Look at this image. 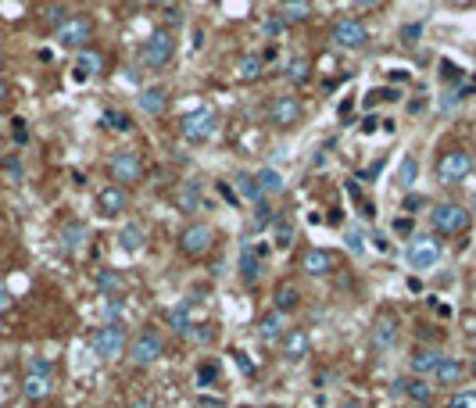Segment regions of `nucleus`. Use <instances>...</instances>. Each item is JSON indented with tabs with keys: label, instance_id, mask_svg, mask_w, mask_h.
Here are the masks:
<instances>
[{
	"label": "nucleus",
	"instance_id": "obj_1",
	"mask_svg": "<svg viewBox=\"0 0 476 408\" xmlns=\"http://www.w3.org/2000/svg\"><path fill=\"white\" fill-rule=\"evenodd\" d=\"M430 222H434V229L440 233V237H458V233L469 229V212L462 208V204H455V201H444V204H437V208L430 212Z\"/></svg>",
	"mask_w": 476,
	"mask_h": 408
},
{
	"label": "nucleus",
	"instance_id": "obj_2",
	"mask_svg": "<svg viewBox=\"0 0 476 408\" xmlns=\"http://www.w3.org/2000/svg\"><path fill=\"white\" fill-rule=\"evenodd\" d=\"M172 54H176V40H172L168 29H158V33H151L144 40V47H140V61H144L147 68H165Z\"/></svg>",
	"mask_w": 476,
	"mask_h": 408
},
{
	"label": "nucleus",
	"instance_id": "obj_3",
	"mask_svg": "<svg viewBox=\"0 0 476 408\" xmlns=\"http://www.w3.org/2000/svg\"><path fill=\"white\" fill-rule=\"evenodd\" d=\"M93 355L101 358V362H111V358H118L125 351V329L122 322H104L97 333H93Z\"/></svg>",
	"mask_w": 476,
	"mask_h": 408
},
{
	"label": "nucleus",
	"instance_id": "obj_4",
	"mask_svg": "<svg viewBox=\"0 0 476 408\" xmlns=\"http://www.w3.org/2000/svg\"><path fill=\"white\" fill-rule=\"evenodd\" d=\"M162 355H165V340H162L158 329H140V333L133 337V344H129L133 366H154Z\"/></svg>",
	"mask_w": 476,
	"mask_h": 408
},
{
	"label": "nucleus",
	"instance_id": "obj_5",
	"mask_svg": "<svg viewBox=\"0 0 476 408\" xmlns=\"http://www.w3.org/2000/svg\"><path fill=\"white\" fill-rule=\"evenodd\" d=\"M405 262L408 269H434L440 262V244L434 237H426V233H416L405 247Z\"/></svg>",
	"mask_w": 476,
	"mask_h": 408
},
{
	"label": "nucleus",
	"instance_id": "obj_6",
	"mask_svg": "<svg viewBox=\"0 0 476 408\" xmlns=\"http://www.w3.org/2000/svg\"><path fill=\"white\" fill-rule=\"evenodd\" d=\"M215 129H218V115L212 112V107H197V112H190V115L179 122V133H183V140H190V144H201V140H208Z\"/></svg>",
	"mask_w": 476,
	"mask_h": 408
},
{
	"label": "nucleus",
	"instance_id": "obj_7",
	"mask_svg": "<svg viewBox=\"0 0 476 408\" xmlns=\"http://www.w3.org/2000/svg\"><path fill=\"white\" fill-rule=\"evenodd\" d=\"M473 172V154L469 151H444L440 162H437V179L448 186V183H462Z\"/></svg>",
	"mask_w": 476,
	"mask_h": 408
},
{
	"label": "nucleus",
	"instance_id": "obj_8",
	"mask_svg": "<svg viewBox=\"0 0 476 408\" xmlns=\"http://www.w3.org/2000/svg\"><path fill=\"white\" fill-rule=\"evenodd\" d=\"M108 172H111V179H115V186H125V183H136L140 179V154L133 151H115L111 154V162H108Z\"/></svg>",
	"mask_w": 476,
	"mask_h": 408
},
{
	"label": "nucleus",
	"instance_id": "obj_9",
	"mask_svg": "<svg viewBox=\"0 0 476 408\" xmlns=\"http://www.w3.org/2000/svg\"><path fill=\"white\" fill-rule=\"evenodd\" d=\"M212 240H215V229L208 222H190L183 229V237H179V247H183V255L197 258V255H204V251H212Z\"/></svg>",
	"mask_w": 476,
	"mask_h": 408
},
{
	"label": "nucleus",
	"instance_id": "obj_10",
	"mask_svg": "<svg viewBox=\"0 0 476 408\" xmlns=\"http://www.w3.org/2000/svg\"><path fill=\"white\" fill-rule=\"evenodd\" d=\"M366 40H369L366 25L355 22V18H340L337 25H333V43L344 47V51H355V47H362Z\"/></svg>",
	"mask_w": 476,
	"mask_h": 408
},
{
	"label": "nucleus",
	"instance_id": "obj_11",
	"mask_svg": "<svg viewBox=\"0 0 476 408\" xmlns=\"http://www.w3.org/2000/svg\"><path fill=\"white\" fill-rule=\"evenodd\" d=\"M301 269L308 276H326L337 269V258H333V251H326V247H308L305 255H301Z\"/></svg>",
	"mask_w": 476,
	"mask_h": 408
},
{
	"label": "nucleus",
	"instance_id": "obj_12",
	"mask_svg": "<svg viewBox=\"0 0 476 408\" xmlns=\"http://www.w3.org/2000/svg\"><path fill=\"white\" fill-rule=\"evenodd\" d=\"M97 208L104 218H118L125 208H129V197H125V186H104L97 194Z\"/></svg>",
	"mask_w": 476,
	"mask_h": 408
},
{
	"label": "nucleus",
	"instance_id": "obj_13",
	"mask_svg": "<svg viewBox=\"0 0 476 408\" xmlns=\"http://www.w3.org/2000/svg\"><path fill=\"white\" fill-rule=\"evenodd\" d=\"M394 394H401V398L416 401V405H430L434 387H430V383H423V376H405V380L394 383Z\"/></svg>",
	"mask_w": 476,
	"mask_h": 408
},
{
	"label": "nucleus",
	"instance_id": "obj_14",
	"mask_svg": "<svg viewBox=\"0 0 476 408\" xmlns=\"http://www.w3.org/2000/svg\"><path fill=\"white\" fill-rule=\"evenodd\" d=\"M394 340H398V322H394V316H379L373 322V348L384 355L394 348Z\"/></svg>",
	"mask_w": 476,
	"mask_h": 408
},
{
	"label": "nucleus",
	"instance_id": "obj_15",
	"mask_svg": "<svg viewBox=\"0 0 476 408\" xmlns=\"http://www.w3.org/2000/svg\"><path fill=\"white\" fill-rule=\"evenodd\" d=\"M268 118H273V125H294L301 118L297 97H276L273 104H268Z\"/></svg>",
	"mask_w": 476,
	"mask_h": 408
},
{
	"label": "nucleus",
	"instance_id": "obj_16",
	"mask_svg": "<svg viewBox=\"0 0 476 408\" xmlns=\"http://www.w3.org/2000/svg\"><path fill=\"white\" fill-rule=\"evenodd\" d=\"M136 104H140V112L144 115H162L165 112V104H168V93H165V86H144L140 90V97H136Z\"/></svg>",
	"mask_w": 476,
	"mask_h": 408
},
{
	"label": "nucleus",
	"instance_id": "obj_17",
	"mask_svg": "<svg viewBox=\"0 0 476 408\" xmlns=\"http://www.w3.org/2000/svg\"><path fill=\"white\" fill-rule=\"evenodd\" d=\"M86 40H90V22L86 18H68L58 29V43H65V47H83Z\"/></svg>",
	"mask_w": 476,
	"mask_h": 408
},
{
	"label": "nucleus",
	"instance_id": "obj_18",
	"mask_svg": "<svg viewBox=\"0 0 476 408\" xmlns=\"http://www.w3.org/2000/svg\"><path fill=\"white\" fill-rule=\"evenodd\" d=\"M83 244H86V226L83 222H65L61 226V251H65V255H79V251H83Z\"/></svg>",
	"mask_w": 476,
	"mask_h": 408
},
{
	"label": "nucleus",
	"instance_id": "obj_19",
	"mask_svg": "<svg viewBox=\"0 0 476 408\" xmlns=\"http://www.w3.org/2000/svg\"><path fill=\"white\" fill-rule=\"evenodd\" d=\"M440 358H444V351H437V348H416V351H412V358H408V366H412V372H416V376H426V372L434 376V369H437Z\"/></svg>",
	"mask_w": 476,
	"mask_h": 408
},
{
	"label": "nucleus",
	"instance_id": "obj_20",
	"mask_svg": "<svg viewBox=\"0 0 476 408\" xmlns=\"http://www.w3.org/2000/svg\"><path fill=\"white\" fill-rule=\"evenodd\" d=\"M279 340H283V355H287L290 362H297V358L308 355V333H305V329H287Z\"/></svg>",
	"mask_w": 476,
	"mask_h": 408
},
{
	"label": "nucleus",
	"instance_id": "obj_21",
	"mask_svg": "<svg viewBox=\"0 0 476 408\" xmlns=\"http://www.w3.org/2000/svg\"><path fill=\"white\" fill-rule=\"evenodd\" d=\"M22 394L29 401H43L47 394H51V372H29L25 383H22Z\"/></svg>",
	"mask_w": 476,
	"mask_h": 408
},
{
	"label": "nucleus",
	"instance_id": "obj_22",
	"mask_svg": "<svg viewBox=\"0 0 476 408\" xmlns=\"http://www.w3.org/2000/svg\"><path fill=\"white\" fill-rule=\"evenodd\" d=\"M434 376H437V383H462V376H466V366L458 362V358L444 355L440 362H437V369H434Z\"/></svg>",
	"mask_w": 476,
	"mask_h": 408
},
{
	"label": "nucleus",
	"instance_id": "obj_23",
	"mask_svg": "<svg viewBox=\"0 0 476 408\" xmlns=\"http://www.w3.org/2000/svg\"><path fill=\"white\" fill-rule=\"evenodd\" d=\"M297 305H301V290H297V283H279L276 294H273V308H276V311H294Z\"/></svg>",
	"mask_w": 476,
	"mask_h": 408
},
{
	"label": "nucleus",
	"instance_id": "obj_24",
	"mask_svg": "<svg viewBox=\"0 0 476 408\" xmlns=\"http://www.w3.org/2000/svg\"><path fill=\"white\" fill-rule=\"evenodd\" d=\"M118 247L125 251V255H136V251L144 247V226H140V222H125L122 233H118Z\"/></svg>",
	"mask_w": 476,
	"mask_h": 408
},
{
	"label": "nucleus",
	"instance_id": "obj_25",
	"mask_svg": "<svg viewBox=\"0 0 476 408\" xmlns=\"http://www.w3.org/2000/svg\"><path fill=\"white\" fill-rule=\"evenodd\" d=\"M258 337L265 340V344H276L279 337H283V311H268V316H262V322H258Z\"/></svg>",
	"mask_w": 476,
	"mask_h": 408
},
{
	"label": "nucleus",
	"instance_id": "obj_26",
	"mask_svg": "<svg viewBox=\"0 0 476 408\" xmlns=\"http://www.w3.org/2000/svg\"><path fill=\"white\" fill-rule=\"evenodd\" d=\"M308 11H312L308 0H283L276 14H279V18L287 22V25H297V22H305V18H308Z\"/></svg>",
	"mask_w": 476,
	"mask_h": 408
},
{
	"label": "nucleus",
	"instance_id": "obj_27",
	"mask_svg": "<svg viewBox=\"0 0 476 408\" xmlns=\"http://www.w3.org/2000/svg\"><path fill=\"white\" fill-rule=\"evenodd\" d=\"M176 208L179 212H201V183H183L176 194Z\"/></svg>",
	"mask_w": 476,
	"mask_h": 408
},
{
	"label": "nucleus",
	"instance_id": "obj_28",
	"mask_svg": "<svg viewBox=\"0 0 476 408\" xmlns=\"http://www.w3.org/2000/svg\"><path fill=\"white\" fill-rule=\"evenodd\" d=\"M258 276H262L258 251L255 247H244L240 251V279H244V283H258Z\"/></svg>",
	"mask_w": 476,
	"mask_h": 408
},
{
	"label": "nucleus",
	"instance_id": "obj_29",
	"mask_svg": "<svg viewBox=\"0 0 476 408\" xmlns=\"http://www.w3.org/2000/svg\"><path fill=\"white\" fill-rule=\"evenodd\" d=\"M255 179H258V186H262V194H265V197L283 190V172H279V168H273V165L258 168V172H255Z\"/></svg>",
	"mask_w": 476,
	"mask_h": 408
},
{
	"label": "nucleus",
	"instance_id": "obj_30",
	"mask_svg": "<svg viewBox=\"0 0 476 408\" xmlns=\"http://www.w3.org/2000/svg\"><path fill=\"white\" fill-rule=\"evenodd\" d=\"M97 68H101V58H97V54H93V51H79V54H75V72H72V75H75L79 83H83V79H90V75L97 72Z\"/></svg>",
	"mask_w": 476,
	"mask_h": 408
},
{
	"label": "nucleus",
	"instance_id": "obj_31",
	"mask_svg": "<svg viewBox=\"0 0 476 408\" xmlns=\"http://www.w3.org/2000/svg\"><path fill=\"white\" fill-rule=\"evenodd\" d=\"M236 190H240V197L251 201V204H262V201H265L258 179H255V176H247V172H240V176H236Z\"/></svg>",
	"mask_w": 476,
	"mask_h": 408
},
{
	"label": "nucleus",
	"instance_id": "obj_32",
	"mask_svg": "<svg viewBox=\"0 0 476 408\" xmlns=\"http://www.w3.org/2000/svg\"><path fill=\"white\" fill-rule=\"evenodd\" d=\"M416 183H419V165H416L412 154H405L401 165H398V186H401V190H412Z\"/></svg>",
	"mask_w": 476,
	"mask_h": 408
},
{
	"label": "nucleus",
	"instance_id": "obj_33",
	"mask_svg": "<svg viewBox=\"0 0 476 408\" xmlns=\"http://www.w3.org/2000/svg\"><path fill=\"white\" fill-rule=\"evenodd\" d=\"M101 125H108V129H115V133H129V129H133L129 115H125V112H118V107H104Z\"/></svg>",
	"mask_w": 476,
	"mask_h": 408
},
{
	"label": "nucleus",
	"instance_id": "obj_34",
	"mask_svg": "<svg viewBox=\"0 0 476 408\" xmlns=\"http://www.w3.org/2000/svg\"><path fill=\"white\" fill-rule=\"evenodd\" d=\"M236 75H240L244 83H255L258 75H262V58H255V54H244L240 61H236Z\"/></svg>",
	"mask_w": 476,
	"mask_h": 408
},
{
	"label": "nucleus",
	"instance_id": "obj_35",
	"mask_svg": "<svg viewBox=\"0 0 476 408\" xmlns=\"http://www.w3.org/2000/svg\"><path fill=\"white\" fill-rule=\"evenodd\" d=\"M93 283H97V290H104V294H118L125 287V279L115 269H101L97 276H93Z\"/></svg>",
	"mask_w": 476,
	"mask_h": 408
},
{
	"label": "nucleus",
	"instance_id": "obj_36",
	"mask_svg": "<svg viewBox=\"0 0 476 408\" xmlns=\"http://www.w3.org/2000/svg\"><path fill=\"white\" fill-rule=\"evenodd\" d=\"M273 237H276V247H290L294 244V222H290V218L273 222Z\"/></svg>",
	"mask_w": 476,
	"mask_h": 408
},
{
	"label": "nucleus",
	"instance_id": "obj_37",
	"mask_svg": "<svg viewBox=\"0 0 476 408\" xmlns=\"http://www.w3.org/2000/svg\"><path fill=\"white\" fill-rule=\"evenodd\" d=\"M168 322H172V329H176V333H190V305H179V308H172Z\"/></svg>",
	"mask_w": 476,
	"mask_h": 408
},
{
	"label": "nucleus",
	"instance_id": "obj_38",
	"mask_svg": "<svg viewBox=\"0 0 476 408\" xmlns=\"http://www.w3.org/2000/svg\"><path fill=\"white\" fill-rule=\"evenodd\" d=\"M287 79L290 83H305L308 79V61L305 58H290L287 61Z\"/></svg>",
	"mask_w": 476,
	"mask_h": 408
},
{
	"label": "nucleus",
	"instance_id": "obj_39",
	"mask_svg": "<svg viewBox=\"0 0 476 408\" xmlns=\"http://www.w3.org/2000/svg\"><path fill=\"white\" fill-rule=\"evenodd\" d=\"M458 104H462V90H458V86H448V90L440 93V101H437L440 112H455Z\"/></svg>",
	"mask_w": 476,
	"mask_h": 408
},
{
	"label": "nucleus",
	"instance_id": "obj_40",
	"mask_svg": "<svg viewBox=\"0 0 476 408\" xmlns=\"http://www.w3.org/2000/svg\"><path fill=\"white\" fill-rule=\"evenodd\" d=\"M197 383H201V387H215V383H218V366H215V362H204V366L197 369Z\"/></svg>",
	"mask_w": 476,
	"mask_h": 408
},
{
	"label": "nucleus",
	"instance_id": "obj_41",
	"mask_svg": "<svg viewBox=\"0 0 476 408\" xmlns=\"http://www.w3.org/2000/svg\"><path fill=\"white\" fill-rule=\"evenodd\" d=\"M448 408H476V390H458V394H451Z\"/></svg>",
	"mask_w": 476,
	"mask_h": 408
},
{
	"label": "nucleus",
	"instance_id": "obj_42",
	"mask_svg": "<svg viewBox=\"0 0 476 408\" xmlns=\"http://www.w3.org/2000/svg\"><path fill=\"white\" fill-rule=\"evenodd\" d=\"M344 240H347V251H355V255H358V251H366V233H362L358 226H355V229H347V233H344Z\"/></svg>",
	"mask_w": 476,
	"mask_h": 408
},
{
	"label": "nucleus",
	"instance_id": "obj_43",
	"mask_svg": "<svg viewBox=\"0 0 476 408\" xmlns=\"http://www.w3.org/2000/svg\"><path fill=\"white\" fill-rule=\"evenodd\" d=\"M43 18L51 22V25H58V29H61V25L68 22V14H65V8H61V4H51V8L43 11Z\"/></svg>",
	"mask_w": 476,
	"mask_h": 408
},
{
	"label": "nucleus",
	"instance_id": "obj_44",
	"mask_svg": "<svg viewBox=\"0 0 476 408\" xmlns=\"http://www.w3.org/2000/svg\"><path fill=\"white\" fill-rule=\"evenodd\" d=\"M440 79L444 83H458V79H462V72H458L455 61H440Z\"/></svg>",
	"mask_w": 476,
	"mask_h": 408
},
{
	"label": "nucleus",
	"instance_id": "obj_45",
	"mask_svg": "<svg viewBox=\"0 0 476 408\" xmlns=\"http://www.w3.org/2000/svg\"><path fill=\"white\" fill-rule=\"evenodd\" d=\"M283 29H287V22H283L279 14H268V18H265V36H279Z\"/></svg>",
	"mask_w": 476,
	"mask_h": 408
},
{
	"label": "nucleus",
	"instance_id": "obj_46",
	"mask_svg": "<svg viewBox=\"0 0 476 408\" xmlns=\"http://www.w3.org/2000/svg\"><path fill=\"white\" fill-rule=\"evenodd\" d=\"M401 93L398 90H373L369 97H366V104H379V101H398Z\"/></svg>",
	"mask_w": 476,
	"mask_h": 408
},
{
	"label": "nucleus",
	"instance_id": "obj_47",
	"mask_svg": "<svg viewBox=\"0 0 476 408\" xmlns=\"http://www.w3.org/2000/svg\"><path fill=\"white\" fill-rule=\"evenodd\" d=\"M419 36H423V22H412V25L401 29V40H405V43H416Z\"/></svg>",
	"mask_w": 476,
	"mask_h": 408
},
{
	"label": "nucleus",
	"instance_id": "obj_48",
	"mask_svg": "<svg viewBox=\"0 0 476 408\" xmlns=\"http://www.w3.org/2000/svg\"><path fill=\"white\" fill-rule=\"evenodd\" d=\"M416 208H423V197L408 194V197H405V212H408V215H416Z\"/></svg>",
	"mask_w": 476,
	"mask_h": 408
},
{
	"label": "nucleus",
	"instance_id": "obj_49",
	"mask_svg": "<svg viewBox=\"0 0 476 408\" xmlns=\"http://www.w3.org/2000/svg\"><path fill=\"white\" fill-rule=\"evenodd\" d=\"M11 125H14V140H18V144H25V136H29V133H25V122H22V118H14Z\"/></svg>",
	"mask_w": 476,
	"mask_h": 408
},
{
	"label": "nucleus",
	"instance_id": "obj_50",
	"mask_svg": "<svg viewBox=\"0 0 476 408\" xmlns=\"http://www.w3.org/2000/svg\"><path fill=\"white\" fill-rule=\"evenodd\" d=\"M376 125H379V122H376V115H366V118H362V133H373Z\"/></svg>",
	"mask_w": 476,
	"mask_h": 408
},
{
	"label": "nucleus",
	"instance_id": "obj_51",
	"mask_svg": "<svg viewBox=\"0 0 476 408\" xmlns=\"http://www.w3.org/2000/svg\"><path fill=\"white\" fill-rule=\"evenodd\" d=\"M29 372H51V366H47L43 358H36V362H29Z\"/></svg>",
	"mask_w": 476,
	"mask_h": 408
},
{
	"label": "nucleus",
	"instance_id": "obj_52",
	"mask_svg": "<svg viewBox=\"0 0 476 408\" xmlns=\"http://www.w3.org/2000/svg\"><path fill=\"white\" fill-rule=\"evenodd\" d=\"M423 107H426V101H412V104H408V112H412V115H419Z\"/></svg>",
	"mask_w": 476,
	"mask_h": 408
},
{
	"label": "nucleus",
	"instance_id": "obj_53",
	"mask_svg": "<svg viewBox=\"0 0 476 408\" xmlns=\"http://www.w3.org/2000/svg\"><path fill=\"white\" fill-rule=\"evenodd\" d=\"M8 172H11V176H22V165H18V162L11 158V162H8Z\"/></svg>",
	"mask_w": 476,
	"mask_h": 408
},
{
	"label": "nucleus",
	"instance_id": "obj_54",
	"mask_svg": "<svg viewBox=\"0 0 476 408\" xmlns=\"http://www.w3.org/2000/svg\"><path fill=\"white\" fill-rule=\"evenodd\" d=\"M466 329H469V333L476 337V316H466Z\"/></svg>",
	"mask_w": 476,
	"mask_h": 408
},
{
	"label": "nucleus",
	"instance_id": "obj_55",
	"mask_svg": "<svg viewBox=\"0 0 476 408\" xmlns=\"http://www.w3.org/2000/svg\"><path fill=\"white\" fill-rule=\"evenodd\" d=\"M8 305H11V294H8V290H0V308H8Z\"/></svg>",
	"mask_w": 476,
	"mask_h": 408
},
{
	"label": "nucleus",
	"instance_id": "obj_56",
	"mask_svg": "<svg viewBox=\"0 0 476 408\" xmlns=\"http://www.w3.org/2000/svg\"><path fill=\"white\" fill-rule=\"evenodd\" d=\"M129 408H151V401H147V398H136V401H133Z\"/></svg>",
	"mask_w": 476,
	"mask_h": 408
},
{
	"label": "nucleus",
	"instance_id": "obj_57",
	"mask_svg": "<svg viewBox=\"0 0 476 408\" xmlns=\"http://www.w3.org/2000/svg\"><path fill=\"white\" fill-rule=\"evenodd\" d=\"M147 4H162V8H172L176 0H147Z\"/></svg>",
	"mask_w": 476,
	"mask_h": 408
},
{
	"label": "nucleus",
	"instance_id": "obj_58",
	"mask_svg": "<svg viewBox=\"0 0 476 408\" xmlns=\"http://www.w3.org/2000/svg\"><path fill=\"white\" fill-rule=\"evenodd\" d=\"M355 4H362V8H373V4H379V0H355Z\"/></svg>",
	"mask_w": 476,
	"mask_h": 408
},
{
	"label": "nucleus",
	"instance_id": "obj_59",
	"mask_svg": "<svg viewBox=\"0 0 476 408\" xmlns=\"http://www.w3.org/2000/svg\"><path fill=\"white\" fill-rule=\"evenodd\" d=\"M4 97H8V86H4V83H0V104H4Z\"/></svg>",
	"mask_w": 476,
	"mask_h": 408
},
{
	"label": "nucleus",
	"instance_id": "obj_60",
	"mask_svg": "<svg viewBox=\"0 0 476 408\" xmlns=\"http://www.w3.org/2000/svg\"><path fill=\"white\" fill-rule=\"evenodd\" d=\"M340 408H362V405H358V401H344Z\"/></svg>",
	"mask_w": 476,
	"mask_h": 408
},
{
	"label": "nucleus",
	"instance_id": "obj_61",
	"mask_svg": "<svg viewBox=\"0 0 476 408\" xmlns=\"http://www.w3.org/2000/svg\"><path fill=\"white\" fill-rule=\"evenodd\" d=\"M473 212H476V190H473Z\"/></svg>",
	"mask_w": 476,
	"mask_h": 408
},
{
	"label": "nucleus",
	"instance_id": "obj_62",
	"mask_svg": "<svg viewBox=\"0 0 476 408\" xmlns=\"http://www.w3.org/2000/svg\"><path fill=\"white\" fill-rule=\"evenodd\" d=\"M473 372H476V358H473Z\"/></svg>",
	"mask_w": 476,
	"mask_h": 408
}]
</instances>
